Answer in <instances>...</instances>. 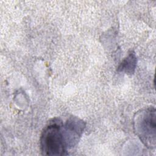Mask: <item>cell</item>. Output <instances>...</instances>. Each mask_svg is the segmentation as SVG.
Here are the masks:
<instances>
[{
	"label": "cell",
	"instance_id": "cell-1",
	"mask_svg": "<svg viewBox=\"0 0 156 156\" xmlns=\"http://www.w3.org/2000/svg\"><path fill=\"white\" fill-rule=\"evenodd\" d=\"M63 124L54 119L43 129L40 139V149L44 155H67V145L62 131Z\"/></svg>",
	"mask_w": 156,
	"mask_h": 156
},
{
	"label": "cell",
	"instance_id": "cell-4",
	"mask_svg": "<svg viewBox=\"0 0 156 156\" xmlns=\"http://www.w3.org/2000/svg\"><path fill=\"white\" fill-rule=\"evenodd\" d=\"M136 65V57L133 52H131L126 57L118 67V72H124L132 74L134 73Z\"/></svg>",
	"mask_w": 156,
	"mask_h": 156
},
{
	"label": "cell",
	"instance_id": "cell-3",
	"mask_svg": "<svg viewBox=\"0 0 156 156\" xmlns=\"http://www.w3.org/2000/svg\"><path fill=\"white\" fill-rule=\"evenodd\" d=\"M85 127V123L77 117L69 118L65 125L63 124L62 131L68 147L77 143Z\"/></svg>",
	"mask_w": 156,
	"mask_h": 156
},
{
	"label": "cell",
	"instance_id": "cell-2",
	"mask_svg": "<svg viewBox=\"0 0 156 156\" xmlns=\"http://www.w3.org/2000/svg\"><path fill=\"white\" fill-rule=\"evenodd\" d=\"M156 113L154 107L142 109L135 113L133 128L136 135L147 147H155Z\"/></svg>",
	"mask_w": 156,
	"mask_h": 156
}]
</instances>
